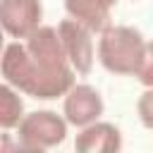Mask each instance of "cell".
<instances>
[{"label":"cell","instance_id":"obj_5","mask_svg":"<svg viewBox=\"0 0 153 153\" xmlns=\"http://www.w3.org/2000/svg\"><path fill=\"white\" fill-rule=\"evenodd\" d=\"M43 19L41 0H0V24L12 38H29Z\"/></svg>","mask_w":153,"mask_h":153},{"label":"cell","instance_id":"obj_10","mask_svg":"<svg viewBox=\"0 0 153 153\" xmlns=\"http://www.w3.org/2000/svg\"><path fill=\"white\" fill-rule=\"evenodd\" d=\"M19 93L22 91L7 81L0 86V127L2 129H14L24 120V100Z\"/></svg>","mask_w":153,"mask_h":153},{"label":"cell","instance_id":"obj_11","mask_svg":"<svg viewBox=\"0 0 153 153\" xmlns=\"http://www.w3.org/2000/svg\"><path fill=\"white\" fill-rule=\"evenodd\" d=\"M136 112H139V120L146 129H153V88H146L139 100H136Z\"/></svg>","mask_w":153,"mask_h":153},{"label":"cell","instance_id":"obj_1","mask_svg":"<svg viewBox=\"0 0 153 153\" xmlns=\"http://www.w3.org/2000/svg\"><path fill=\"white\" fill-rule=\"evenodd\" d=\"M98 62L112 72V74H134L141 67L143 53H146V41L139 29L124 26V24H112L105 29L98 38Z\"/></svg>","mask_w":153,"mask_h":153},{"label":"cell","instance_id":"obj_13","mask_svg":"<svg viewBox=\"0 0 153 153\" xmlns=\"http://www.w3.org/2000/svg\"><path fill=\"white\" fill-rule=\"evenodd\" d=\"M100 2H105L108 7H115V5H117V0H100Z\"/></svg>","mask_w":153,"mask_h":153},{"label":"cell","instance_id":"obj_4","mask_svg":"<svg viewBox=\"0 0 153 153\" xmlns=\"http://www.w3.org/2000/svg\"><path fill=\"white\" fill-rule=\"evenodd\" d=\"M105 110L103 96L91 84H74L62 100V115L72 127H86L96 120H100Z\"/></svg>","mask_w":153,"mask_h":153},{"label":"cell","instance_id":"obj_2","mask_svg":"<svg viewBox=\"0 0 153 153\" xmlns=\"http://www.w3.org/2000/svg\"><path fill=\"white\" fill-rule=\"evenodd\" d=\"M69 122L65 115H57L53 110H33L24 115V120L17 127V141L19 148L26 151H48L60 146L67 139Z\"/></svg>","mask_w":153,"mask_h":153},{"label":"cell","instance_id":"obj_7","mask_svg":"<svg viewBox=\"0 0 153 153\" xmlns=\"http://www.w3.org/2000/svg\"><path fill=\"white\" fill-rule=\"evenodd\" d=\"M74 148L79 153H117L122 148V131L110 122H91L81 127L74 139Z\"/></svg>","mask_w":153,"mask_h":153},{"label":"cell","instance_id":"obj_6","mask_svg":"<svg viewBox=\"0 0 153 153\" xmlns=\"http://www.w3.org/2000/svg\"><path fill=\"white\" fill-rule=\"evenodd\" d=\"M26 48L33 57V65L38 69L53 72V69H65L72 67L62 45V38L57 33L55 26H38L29 38H26Z\"/></svg>","mask_w":153,"mask_h":153},{"label":"cell","instance_id":"obj_9","mask_svg":"<svg viewBox=\"0 0 153 153\" xmlns=\"http://www.w3.org/2000/svg\"><path fill=\"white\" fill-rule=\"evenodd\" d=\"M65 10H67V17L76 19L79 24H84L86 29H91L98 36L112 26V22H110L112 7H108L100 0H65Z\"/></svg>","mask_w":153,"mask_h":153},{"label":"cell","instance_id":"obj_3","mask_svg":"<svg viewBox=\"0 0 153 153\" xmlns=\"http://www.w3.org/2000/svg\"><path fill=\"white\" fill-rule=\"evenodd\" d=\"M57 33L62 38L65 53L69 65L74 67L76 74H88L93 69V60H96V48H93V31L86 29L84 24H79L76 19L67 17L57 24Z\"/></svg>","mask_w":153,"mask_h":153},{"label":"cell","instance_id":"obj_8","mask_svg":"<svg viewBox=\"0 0 153 153\" xmlns=\"http://www.w3.org/2000/svg\"><path fill=\"white\" fill-rule=\"evenodd\" d=\"M0 72H2V79L7 84H12L14 88H19L24 93V88L31 79V72H33V60H31L26 43L12 41L5 45L2 60H0Z\"/></svg>","mask_w":153,"mask_h":153},{"label":"cell","instance_id":"obj_12","mask_svg":"<svg viewBox=\"0 0 153 153\" xmlns=\"http://www.w3.org/2000/svg\"><path fill=\"white\" fill-rule=\"evenodd\" d=\"M136 79L146 88H153V41H146V53H143L141 67L136 72Z\"/></svg>","mask_w":153,"mask_h":153}]
</instances>
